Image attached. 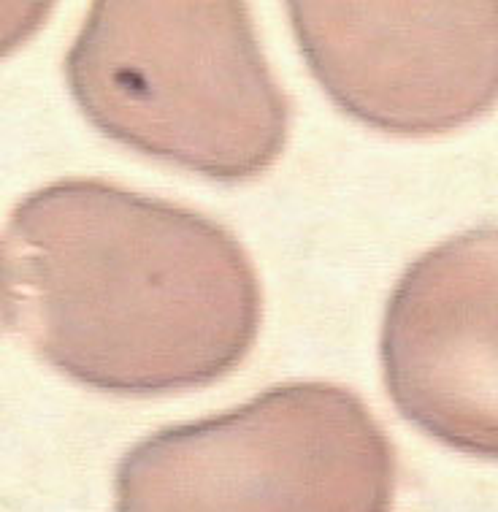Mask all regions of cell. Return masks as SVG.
Instances as JSON below:
<instances>
[{"mask_svg":"<svg viewBox=\"0 0 498 512\" xmlns=\"http://www.w3.org/2000/svg\"><path fill=\"white\" fill-rule=\"evenodd\" d=\"M0 315L71 380L149 396L239 366L260 288L244 247L209 217L60 179L22 198L0 236Z\"/></svg>","mask_w":498,"mask_h":512,"instance_id":"6da1fadb","label":"cell"},{"mask_svg":"<svg viewBox=\"0 0 498 512\" xmlns=\"http://www.w3.org/2000/svg\"><path fill=\"white\" fill-rule=\"evenodd\" d=\"M65 74L98 131L203 177H258L287 101L241 3H95Z\"/></svg>","mask_w":498,"mask_h":512,"instance_id":"7a4b0ae2","label":"cell"},{"mask_svg":"<svg viewBox=\"0 0 498 512\" xmlns=\"http://www.w3.org/2000/svg\"><path fill=\"white\" fill-rule=\"evenodd\" d=\"M390 491L393 447L366 404L287 382L133 447L117 512H385Z\"/></svg>","mask_w":498,"mask_h":512,"instance_id":"3957f363","label":"cell"},{"mask_svg":"<svg viewBox=\"0 0 498 512\" xmlns=\"http://www.w3.org/2000/svg\"><path fill=\"white\" fill-rule=\"evenodd\" d=\"M309 68L355 120L431 136L498 103V3H290Z\"/></svg>","mask_w":498,"mask_h":512,"instance_id":"277c9868","label":"cell"},{"mask_svg":"<svg viewBox=\"0 0 498 512\" xmlns=\"http://www.w3.org/2000/svg\"><path fill=\"white\" fill-rule=\"evenodd\" d=\"M382 364L390 399L417 429L498 458V228L458 233L406 269Z\"/></svg>","mask_w":498,"mask_h":512,"instance_id":"5b68a950","label":"cell"},{"mask_svg":"<svg viewBox=\"0 0 498 512\" xmlns=\"http://www.w3.org/2000/svg\"><path fill=\"white\" fill-rule=\"evenodd\" d=\"M49 3H0V57L25 44L49 17Z\"/></svg>","mask_w":498,"mask_h":512,"instance_id":"8992f818","label":"cell"}]
</instances>
